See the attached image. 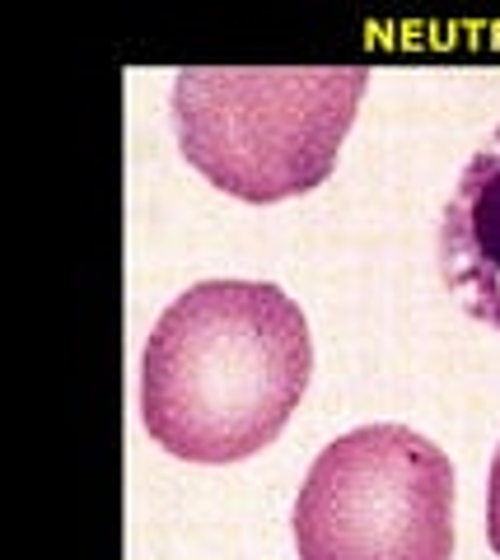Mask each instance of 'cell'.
I'll return each mask as SVG.
<instances>
[{
	"instance_id": "6da1fadb",
	"label": "cell",
	"mask_w": 500,
	"mask_h": 560,
	"mask_svg": "<svg viewBox=\"0 0 500 560\" xmlns=\"http://www.w3.org/2000/svg\"><path fill=\"white\" fill-rule=\"evenodd\" d=\"M314 374L300 304L267 280H201L150 327L146 434L183 463L225 467L276 444Z\"/></svg>"
},
{
	"instance_id": "7a4b0ae2",
	"label": "cell",
	"mask_w": 500,
	"mask_h": 560,
	"mask_svg": "<svg viewBox=\"0 0 500 560\" xmlns=\"http://www.w3.org/2000/svg\"><path fill=\"white\" fill-rule=\"evenodd\" d=\"M365 90V66H183L168 117L206 183L271 206L333 178Z\"/></svg>"
},
{
	"instance_id": "3957f363",
	"label": "cell",
	"mask_w": 500,
	"mask_h": 560,
	"mask_svg": "<svg viewBox=\"0 0 500 560\" xmlns=\"http://www.w3.org/2000/svg\"><path fill=\"white\" fill-rule=\"evenodd\" d=\"M295 551L300 560H450V453L407 425L337 434L295 495Z\"/></svg>"
},
{
	"instance_id": "277c9868",
	"label": "cell",
	"mask_w": 500,
	"mask_h": 560,
	"mask_svg": "<svg viewBox=\"0 0 500 560\" xmlns=\"http://www.w3.org/2000/svg\"><path fill=\"white\" fill-rule=\"evenodd\" d=\"M440 276L477 323L500 331V127L458 173L440 220Z\"/></svg>"
},
{
	"instance_id": "5b68a950",
	"label": "cell",
	"mask_w": 500,
	"mask_h": 560,
	"mask_svg": "<svg viewBox=\"0 0 500 560\" xmlns=\"http://www.w3.org/2000/svg\"><path fill=\"white\" fill-rule=\"evenodd\" d=\"M487 541H491V551L500 556V448L491 458V481H487Z\"/></svg>"
}]
</instances>
